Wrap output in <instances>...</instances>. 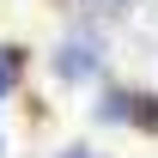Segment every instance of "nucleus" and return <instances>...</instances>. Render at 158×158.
<instances>
[{
	"label": "nucleus",
	"mask_w": 158,
	"mask_h": 158,
	"mask_svg": "<svg viewBox=\"0 0 158 158\" xmlns=\"http://www.w3.org/2000/svg\"><path fill=\"white\" fill-rule=\"evenodd\" d=\"M61 79H73V85H85V79H98L103 73V55H98V43L85 49V43H67V49H55V61H49Z\"/></svg>",
	"instance_id": "f257e3e1"
},
{
	"label": "nucleus",
	"mask_w": 158,
	"mask_h": 158,
	"mask_svg": "<svg viewBox=\"0 0 158 158\" xmlns=\"http://www.w3.org/2000/svg\"><path fill=\"white\" fill-rule=\"evenodd\" d=\"M134 122H146V128H158V98L146 91V98H134Z\"/></svg>",
	"instance_id": "f03ea898"
}]
</instances>
